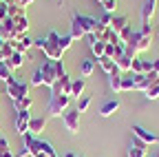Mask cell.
Returning a JSON list of instances; mask_svg holds the SVG:
<instances>
[{"instance_id": "obj_20", "label": "cell", "mask_w": 159, "mask_h": 157, "mask_svg": "<svg viewBox=\"0 0 159 157\" xmlns=\"http://www.w3.org/2000/svg\"><path fill=\"white\" fill-rule=\"evenodd\" d=\"M115 64L122 73H130V64H133V58H128L126 53H122L119 58H115Z\"/></svg>"}, {"instance_id": "obj_49", "label": "cell", "mask_w": 159, "mask_h": 157, "mask_svg": "<svg viewBox=\"0 0 159 157\" xmlns=\"http://www.w3.org/2000/svg\"><path fill=\"white\" fill-rule=\"evenodd\" d=\"M152 157H159V150H157V153H155V155H152Z\"/></svg>"}, {"instance_id": "obj_25", "label": "cell", "mask_w": 159, "mask_h": 157, "mask_svg": "<svg viewBox=\"0 0 159 157\" xmlns=\"http://www.w3.org/2000/svg\"><path fill=\"white\" fill-rule=\"evenodd\" d=\"M93 71H95V60H82L80 62V73H82V77H89Z\"/></svg>"}, {"instance_id": "obj_37", "label": "cell", "mask_w": 159, "mask_h": 157, "mask_svg": "<svg viewBox=\"0 0 159 157\" xmlns=\"http://www.w3.org/2000/svg\"><path fill=\"white\" fill-rule=\"evenodd\" d=\"M102 7H104V13H115V9H117V0H104Z\"/></svg>"}, {"instance_id": "obj_19", "label": "cell", "mask_w": 159, "mask_h": 157, "mask_svg": "<svg viewBox=\"0 0 159 157\" xmlns=\"http://www.w3.org/2000/svg\"><path fill=\"white\" fill-rule=\"evenodd\" d=\"M95 64L99 67V69H102L106 75L108 73H113L115 69H117V64H115V60H111V58H106V55H102V58H97V60H95Z\"/></svg>"}, {"instance_id": "obj_51", "label": "cell", "mask_w": 159, "mask_h": 157, "mask_svg": "<svg viewBox=\"0 0 159 157\" xmlns=\"http://www.w3.org/2000/svg\"><path fill=\"white\" fill-rule=\"evenodd\" d=\"M0 47H2V40H0Z\"/></svg>"}, {"instance_id": "obj_14", "label": "cell", "mask_w": 159, "mask_h": 157, "mask_svg": "<svg viewBox=\"0 0 159 157\" xmlns=\"http://www.w3.org/2000/svg\"><path fill=\"white\" fill-rule=\"evenodd\" d=\"M108 86L115 93H122V71L115 69L113 73H108Z\"/></svg>"}, {"instance_id": "obj_8", "label": "cell", "mask_w": 159, "mask_h": 157, "mask_svg": "<svg viewBox=\"0 0 159 157\" xmlns=\"http://www.w3.org/2000/svg\"><path fill=\"white\" fill-rule=\"evenodd\" d=\"M62 122H64V126H66L69 133H77L80 131V111L77 109H69L62 115Z\"/></svg>"}, {"instance_id": "obj_15", "label": "cell", "mask_w": 159, "mask_h": 157, "mask_svg": "<svg viewBox=\"0 0 159 157\" xmlns=\"http://www.w3.org/2000/svg\"><path fill=\"white\" fill-rule=\"evenodd\" d=\"M47 122H49L47 115H44V117H31V122H29V133H33V135L42 133L44 126H47Z\"/></svg>"}, {"instance_id": "obj_48", "label": "cell", "mask_w": 159, "mask_h": 157, "mask_svg": "<svg viewBox=\"0 0 159 157\" xmlns=\"http://www.w3.org/2000/svg\"><path fill=\"white\" fill-rule=\"evenodd\" d=\"M155 35H157V38H159V27H157V29H155Z\"/></svg>"}, {"instance_id": "obj_46", "label": "cell", "mask_w": 159, "mask_h": 157, "mask_svg": "<svg viewBox=\"0 0 159 157\" xmlns=\"http://www.w3.org/2000/svg\"><path fill=\"white\" fill-rule=\"evenodd\" d=\"M31 157H47L44 153H35V155H31Z\"/></svg>"}, {"instance_id": "obj_12", "label": "cell", "mask_w": 159, "mask_h": 157, "mask_svg": "<svg viewBox=\"0 0 159 157\" xmlns=\"http://www.w3.org/2000/svg\"><path fill=\"white\" fill-rule=\"evenodd\" d=\"M11 47H13V51L27 55V51L33 47V40H31L29 35H22V38H18V40H11Z\"/></svg>"}, {"instance_id": "obj_32", "label": "cell", "mask_w": 159, "mask_h": 157, "mask_svg": "<svg viewBox=\"0 0 159 157\" xmlns=\"http://www.w3.org/2000/svg\"><path fill=\"white\" fill-rule=\"evenodd\" d=\"M84 35H86V33H84V29L80 27L77 22H73V20H71V38H73V40H82Z\"/></svg>"}, {"instance_id": "obj_43", "label": "cell", "mask_w": 159, "mask_h": 157, "mask_svg": "<svg viewBox=\"0 0 159 157\" xmlns=\"http://www.w3.org/2000/svg\"><path fill=\"white\" fill-rule=\"evenodd\" d=\"M0 150H9V142L5 137H0Z\"/></svg>"}, {"instance_id": "obj_16", "label": "cell", "mask_w": 159, "mask_h": 157, "mask_svg": "<svg viewBox=\"0 0 159 157\" xmlns=\"http://www.w3.org/2000/svg\"><path fill=\"white\" fill-rule=\"evenodd\" d=\"M148 146L146 144H142V142H139V140H135V137H133V144H130V148H128V157H146V150Z\"/></svg>"}, {"instance_id": "obj_42", "label": "cell", "mask_w": 159, "mask_h": 157, "mask_svg": "<svg viewBox=\"0 0 159 157\" xmlns=\"http://www.w3.org/2000/svg\"><path fill=\"white\" fill-rule=\"evenodd\" d=\"M139 31H142L144 35H152V25H142V29H139Z\"/></svg>"}, {"instance_id": "obj_31", "label": "cell", "mask_w": 159, "mask_h": 157, "mask_svg": "<svg viewBox=\"0 0 159 157\" xmlns=\"http://www.w3.org/2000/svg\"><path fill=\"white\" fill-rule=\"evenodd\" d=\"M31 86H44V75H42V71H40V67L33 71V75H31V82H29Z\"/></svg>"}, {"instance_id": "obj_23", "label": "cell", "mask_w": 159, "mask_h": 157, "mask_svg": "<svg viewBox=\"0 0 159 157\" xmlns=\"http://www.w3.org/2000/svg\"><path fill=\"white\" fill-rule=\"evenodd\" d=\"M31 106H33V97H31V95H27V97H22V100L13 102V109H16V113H18V111H29Z\"/></svg>"}, {"instance_id": "obj_29", "label": "cell", "mask_w": 159, "mask_h": 157, "mask_svg": "<svg viewBox=\"0 0 159 157\" xmlns=\"http://www.w3.org/2000/svg\"><path fill=\"white\" fill-rule=\"evenodd\" d=\"M11 55H13V47H11V42H2V47H0V62H7Z\"/></svg>"}, {"instance_id": "obj_26", "label": "cell", "mask_w": 159, "mask_h": 157, "mask_svg": "<svg viewBox=\"0 0 159 157\" xmlns=\"http://www.w3.org/2000/svg\"><path fill=\"white\" fill-rule=\"evenodd\" d=\"M135 91V80H133V73H122V93Z\"/></svg>"}, {"instance_id": "obj_17", "label": "cell", "mask_w": 159, "mask_h": 157, "mask_svg": "<svg viewBox=\"0 0 159 157\" xmlns=\"http://www.w3.org/2000/svg\"><path fill=\"white\" fill-rule=\"evenodd\" d=\"M71 84H73V77H69V73H64V75L57 80V84H55L53 89H55V91H62L64 95H71ZM53 89H51V91H53Z\"/></svg>"}, {"instance_id": "obj_18", "label": "cell", "mask_w": 159, "mask_h": 157, "mask_svg": "<svg viewBox=\"0 0 159 157\" xmlns=\"http://www.w3.org/2000/svg\"><path fill=\"white\" fill-rule=\"evenodd\" d=\"M119 106H122V104H119V100H108V102L102 104V109H99V115H102V117H111L113 113L119 111Z\"/></svg>"}, {"instance_id": "obj_54", "label": "cell", "mask_w": 159, "mask_h": 157, "mask_svg": "<svg viewBox=\"0 0 159 157\" xmlns=\"http://www.w3.org/2000/svg\"><path fill=\"white\" fill-rule=\"evenodd\" d=\"M7 2H11V0H7Z\"/></svg>"}, {"instance_id": "obj_22", "label": "cell", "mask_w": 159, "mask_h": 157, "mask_svg": "<svg viewBox=\"0 0 159 157\" xmlns=\"http://www.w3.org/2000/svg\"><path fill=\"white\" fill-rule=\"evenodd\" d=\"M7 64L11 67V71H16V69H20L25 64V53H18V51H13V55L7 60Z\"/></svg>"}, {"instance_id": "obj_24", "label": "cell", "mask_w": 159, "mask_h": 157, "mask_svg": "<svg viewBox=\"0 0 159 157\" xmlns=\"http://www.w3.org/2000/svg\"><path fill=\"white\" fill-rule=\"evenodd\" d=\"M104 49H106V42H99V40H95V38L91 35V51H93V55L95 58H102Z\"/></svg>"}, {"instance_id": "obj_5", "label": "cell", "mask_w": 159, "mask_h": 157, "mask_svg": "<svg viewBox=\"0 0 159 157\" xmlns=\"http://www.w3.org/2000/svg\"><path fill=\"white\" fill-rule=\"evenodd\" d=\"M133 137H135V140H139L142 144H146V146L159 144V135L152 133V131H148V128H144V126H139V124L133 126Z\"/></svg>"}, {"instance_id": "obj_53", "label": "cell", "mask_w": 159, "mask_h": 157, "mask_svg": "<svg viewBox=\"0 0 159 157\" xmlns=\"http://www.w3.org/2000/svg\"><path fill=\"white\" fill-rule=\"evenodd\" d=\"M0 25H2V20H0Z\"/></svg>"}, {"instance_id": "obj_40", "label": "cell", "mask_w": 159, "mask_h": 157, "mask_svg": "<svg viewBox=\"0 0 159 157\" xmlns=\"http://www.w3.org/2000/svg\"><path fill=\"white\" fill-rule=\"evenodd\" d=\"M13 5H18V7H22V9H27V7H31L35 0H11Z\"/></svg>"}, {"instance_id": "obj_41", "label": "cell", "mask_w": 159, "mask_h": 157, "mask_svg": "<svg viewBox=\"0 0 159 157\" xmlns=\"http://www.w3.org/2000/svg\"><path fill=\"white\" fill-rule=\"evenodd\" d=\"M7 9H9V2H0V20L7 18Z\"/></svg>"}, {"instance_id": "obj_33", "label": "cell", "mask_w": 159, "mask_h": 157, "mask_svg": "<svg viewBox=\"0 0 159 157\" xmlns=\"http://www.w3.org/2000/svg\"><path fill=\"white\" fill-rule=\"evenodd\" d=\"M11 67L7 64V62H0V80H2V82H9L11 80Z\"/></svg>"}, {"instance_id": "obj_21", "label": "cell", "mask_w": 159, "mask_h": 157, "mask_svg": "<svg viewBox=\"0 0 159 157\" xmlns=\"http://www.w3.org/2000/svg\"><path fill=\"white\" fill-rule=\"evenodd\" d=\"M128 25H130V22H128L126 16H117V13H115V16H113V22H111V29H113L115 33H119V31H122L124 27H128Z\"/></svg>"}, {"instance_id": "obj_38", "label": "cell", "mask_w": 159, "mask_h": 157, "mask_svg": "<svg viewBox=\"0 0 159 157\" xmlns=\"http://www.w3.org/2000/svg\"><path fill=\"white\" fill-rule=\"evenodd\" d=\"M113 16H115V13H104L102 18H99V25H104V27H111V22H113Z\"/></svg>"}, {"instance_id": "obj_36", "label": "cell", "mask_w": 159, "mask_h": 157, "mask_svg": "<svg viewBox=\"0 0 159 157\" xmlns=\"http://www.w3.org/2000/svg\"><path fill=\"white\" fill-rule=\"evenodd\" d=\"M144 93H146L148 100H157V97H159V82H157V84H152L150 89H146Z\"/></svg>"}, {"instance_id": "obj_9", "label": "cell", "mask_w": 159, "mask_h": 157, "mask_svg": "<svg viewBox=\"0 0 159 157\" xmlns=\"http://www.w3.org/2000/svg\"><path fill=\"white\" fill-rule=\"evenodd\" d=\"M29 122H31V111H18L16 113V133L22 137L25 133H29Z\"/></svg>"}, {"instance_id": "obj_13", "label": "cell", "mask_w": 159, "mask_h": 157, "mask_svg": "<svg viewBox=\"0 0 159 157\" xmlns=\"http://www.w3.org/2000/svg\"><path fill=\"white\" fill-rule=\"evenodd\" d=\"M84 89H86V80H84V77H75L73 84H71V97H73V102L84 95Z\"/></svg>"}, {"instance_id": "obj_6", "label": "cell", "mask_w": 159, "mask_h": 157, "mask_svg": "<svg viewBox=\"0 0 159 157\" xmlns=\"http://www.w3.org/2000/svg\"><path fill=\"white\" fill-rule=\"evenodd\" d=\"M73 22H77L80 27H82L86 35H93V33H95V29H97V25H99L97 18L86 16V13H73Z\"/></svg>"}, {"instance_id": "obj_27", "label": "cell", "mask_w": 159, "mask_h": 157, "mask_svg": "<svg viewBox=\"0 0 159 157\" xmlns=\"http://www.w3.org/2000/svg\"><path fill=\"white\" fill-rule=\"evenodd\" d=\"M91 102H93V97H91V95H82L80 100H75V109H77L80 113H84V111H89Z\"/></svg>"}, {"instance_id": "obj_28", "label": "cell", "mask_w": 159, "mask_h": 157, "mask_svg": "<svg viewBox=\"0 0 159 157\" xmlns=\"http://www.w3.org/2000/svg\"><path fill=\"white\" fill-rule=\"evenodd\" d=\"M20 16H27V9H22V7H18V5H13V2H9V9H7V18H20Z\"/></svg>"}, {"instance_id": "obj_30", "label": "cell", "mask_w": 159, "mask_h": 157, "mask_svg": "<svg viewBox=\"0 0 159 157\" xmlns=\"http://www.w3.org/2000/svg\"><path fill=\"white\" fill-rule=\"evenodd\" d=\"M130 73H135V75H139V73H146V69H144V60L142 58H133V64H130Z\"/></svg>"}, {"instance_id": "obj_45", "label": "cell", "mask_w": 159, "mask_h": 157, "mask_svg": "<svg viewBox=\"0 0 159 157\" xmlns=\"http://www.w3.org/2000/svg\"><path fill=\"white\" fill-rule=\"evenodd\" d=\"M0 157H16L11 150H0Z\"/></svg>"}, {"instance_id": "obj_35", "label": "cell", "mask_w": 159, "mask_h": 157, "mask_svg": "<svg viewBox=\"0 0 159 157\" xmlns=\"http://www.w3.org/2000/svg\"><path fill=\"white\" fill-rule=\"evenodd\" d=\"M130 35H133V25H128V27H124L122 31H119V42H124V44H126Z\"/></svg>"}, {"instance_id": "obj_10", "label": "cell", "mask_w": 159, "mask_h": 157, "mask_svg": "<svg viewBox=\"0 0 159 157\" xmlns=\"http://www.w3.org/2000/svg\"><path fill=\"white\" fill-rule=\"evenodd\" d=\"M11 20H13V18H11ZM27 31H29V18H27V16L16 18V20H13V33H16V40H18V38H22V35H27Z\"/></svg>"}, {"instance_id": "obj_50", "label": "cell", "mask_w": 159, "mask_h": 157, "mask_svg": "<svg viewBox=\"0 0 159 157\" xmlns=\"http://www.w3.org/2000/svg\"><path fill=\"white\" fill-rule=\"evenodd\" d=\"M95 2H99V5H102V2H104V0H95Z\"/></svg>"}, {"instance_id": "obj_39", "label": "cell", "mask_w": 159, "mask_h": 157, "mask_svg": "<svg viewBox=\"0 0 159 157\" xmlns=\"http://www.w3.org/2000/svg\"><path fill=\"white\" fill-rule=\"evenodd\" d=\"M55 71H57V77H62V75L66 73V69H64V62H62V60H55Z\"/></svg>"}, {"instance_id": "obj_44", "label": "cell", "mask_w": 159, "mask_h": 157, "mask_svg": "<svg viewBox=\"0 0 159 157\" xmlns=\"http://www.w3.org/2000/svg\"><path fill=\"white\" fill-rule=\"evenodd\" d=\"M152 71L159 73V58H155V60H152Z\"/></svg>"}, {"instance_id": "obj_47", "label": "cell", "mask_w": 159, "mask_h": 157, "mask_svg": "<svg viewBox=\"0 0 159 157\" xmlns=\"http://www.w3.org/2000/svg\"><path fill=\"white\" fill-rule=\"evenodd\" d=\"M62 157H77V155H73V153H64Z\"/></svg>"}, {"instance_id": "obj_3", "label": "cell", "mask_w": 159, "mask_h": 157, "mask_svg": "<svg viewBox=\"0 0 159 157\" xmlns=\"http://www.w3.org/2000/svg\"><path fill=\"white\" fill-rule=\"evenodd\" d=\"M29 86L27 82H18L16 77H11V80L7 82V95H9V100L11 102H18V100H22V97L29 95Z\"/></svg>"}, {"instance_id": "obj_52", "label": "cell", "mask_w": 159, "mask_h": 157, "mask_svg": "<svg viewBox=\"0 0 159 157\" xmlns=\"http://www.w3.org/2000/svg\"><path fill=\"white\" fill-rule=\"evenodd\" d=\"M0 95H2V91H0Z\"/></svg>"}, {"instance_id": "obj_34", "label": "cell", "mask_w": 159, "mask_h": 157, "mask_svg": "<svg viewBox=\"0 0 159 157\" xmlns=\"http://www.w3.org/2000/svg\"><path fill=\"white\" fill-rule=\"evenodd\" d=\"M73 42H75V40L71 38V33H69V35H60V40H57V47L62 49V51H66V49H69Z\"/></svg>"}, {"instance_id": "obj_7", "label": "cell", "mask_w": 159, "mask_h": 157, "mask_svg": "<svg viewBox=\"0 0 159 157\" xmlns=\"http://www.w3.org/2000/svg\"><path fill=\"white\" fill-rule=\"evenodd\" d=\"M40 71H42V75H44V86H49V89H53L55 84H57V71H55V62L53 60H44L42 64H40Z\"/></svg>"}, {"instance_id": "obj_2", "label": "cell", "mask_w": 159, "mask_h": 157, "mask_svg": "<svg viewBox=\"0 0 159 157\" xmlns=\"http://www.w3.org/2000/svg\"><path fill=\"white\" fill-rule=\"evenodd\" d=\"M71 102H73V97L71 95H64L62 91H51V100H49V104H47V117H62L66 111H69V106H71Z\"/></svg>"}, {"instance_id": "obj_1", "label": "cell", "mask_w": 159, "mask_h": 157, "mask_svg": "<svg viewBox=\"0 0 159 157\" xmlns=\"http://www.w3.org/2000/svg\"><path fill=\"white\" fill-rule=\"evenodd\" d=\"M57 40H60V33L57 31H49L47 35H42V38H38V40H33V47H38L40 51L44 53V58L47 60H62V49L57 47Z\"/></svg>"}, {"instance_id": "obj_4", "label": "cell", "mask_w": 159, "mask_h": 157, "mask_svg": "<svg viewBox=\"0 0 159 157\" xmlns=\"http://www.w3.org/2000/svg\"><path fill=\"white\" fill-rule=\"evenodd\" d=\"M150 42H152V35H144L142 31H133V35L128 38V47H133L137 53H144L150 49Z\"/></svg>"}, {"instance_id": "obj_11", "label": "cell", "mask_w": 159, "mask_h": 157, "mask_svg": "<svg viewBox=\"0 0 159 157\" xmlns=\"http://www.w3.org/2000/svg\"><path fill=\"white\" fill-rule=\"evenodd\" d=\"M155 11H157V0H146L144 7H142V22L144 25H150Z\"/></svg>"}]
</instances>
